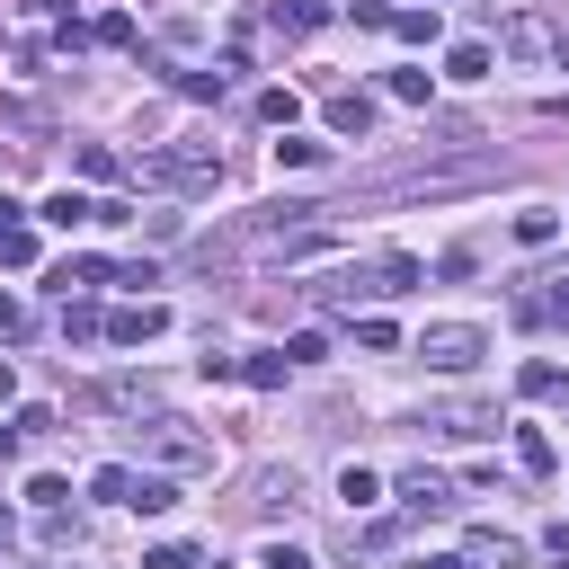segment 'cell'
I'll list each match as a JSON object with an SVG mask.
<instances>
[{
	"mask_svg": "<svg viewBox=\"0 0 569 569\" xmlns=\"http://www.w3.org/2000/svg\"><path fill=\"white\" fill-rule=\"evenodd\" d=\"M71 169H80V178H116V151H107V142H80Z\"/></svg>",
	"mask_w": 569,
	"mask_h": 569,
	"instance_id": "cell-23",
	"label": "cell"
},
{
	"mask_svg": "<svg viewBox=\"0 0 569 569\" xmlns=\"http://www.w3.org/2000/svg\"><path fill=\"white\" fill-rule=\"evenodd\" d=\"M329 18H338V0H284V9H276L284 36H311V27H329Z\"/></svg>",
	"mask_w": 569,
	"mask_h": 569,
	"instance_id": "cell-13",
	"label": "cell"
},
{
	"mask_svg": "<svg viewBox=\"0 0 569 569\" xmlns=\"http://www.w3.org/2000/svg\"><path fill=\"white\" fill-rule=\"evenodd\" d=\"M18 329H27V302H18V293H0V338H18Z\"/></svg>",
	"mask_w": 569,
	"mask_h": 569,
	"instance_id": "cell-33",
	"label": "cell"
},
{
	"mask_svg": "<svg viewBox=\"0 0 569 569\" xmlns=\"http://www.w3.org/2000/svg\"><path fill=\"white\" fill-rule=\"evenodd\" d=\"M0 267H36V231H27L18 213L0 222Z\"/></svg>",
	"mask_w": 569,
	"mask_h": 569,
	"instance_id": "cell-18",
	"label": "cell"
},
{
	"mask_svg": "<svg viewBox=\"0 0 569 569\" xmlns=\"http://www.w3.org/2000/svg\"><path fill=\"white\" fill-rule=\"evenodd\" d=\"M276 356H284V365H320V356H329V338H320V329H293Z\"/></svg>",
	"mask_w": 569,
	"mask_h": 569,
	"instance_id": "cell-21",
	"label": "cell"
},
{
	"mask_svg": "<svg viewBox=\"0 0 569 569\" xmlns=\"http://www.w3.org/2000/svg\"><path fill=\"white\" fill-rule=\"evenodd\" d=\"M462 569H525V542H516V533H498V525H471Z\"/></svg>",
	"mask_w": 569,
	"mask_h": 569,
	"instance_id": "cell-5",
	"label": "cell"
},
{
	"mask_svg": "<svg viewBox=\"0 0 569 569\" xmlns=\"http://www.w3.org/2000/svg\"><path fill=\"white\" fill-rule=\"evenodd\" d=\"M142 569H204L187 542H160V551H142Z\"/></svg>",
	"mask_w": 569,
	"mask_h": 569,
	"instance_id": "cell-29",
	"label": "cell"
},
{
	"mask_svg": "<svg viewBox=\"0 0 569 569\" xmlns=\"http://www.w3.org/2000/svg\"><path fill=\"white\" fill-rule=\"evenodd\" d=\"M516 462H525V471L542 480V471H551L560 453H551V436H542V427H516Z\"/></svg>",
	"mask_w": 569,
	"mask_h": 569,
	"instance_id": "cell-17",
	"label": "cell"
},
{
	"mask_svg": "<svg viewBox=\"0 0 569 569\" xmlns=\"http://www.w3.org/2000/svg\"><path fill=\"white\" fill-rule=\"evenodd\" d=\"M36 213H44V222H53V231H80V222H89V213H98V204H89V196H71V187H53V196H44V204H36Z\"/></svg>",
	"mask_w": 569,
	"mask_h": 569,
	"instance_id": "cell-10",
	"label": "cell"
},
{
	"mask_svg": "<svg viewBox=\"0 0 569 569\" xmlns=\"http://www.w3.org/2000/svg\"><path fill=\"white\" fill-rule=\"evenodd\" d=\"M338 498H347V516H365V507H382V480H373L365 462H347V471H338Z\"/></svg>",
	"mask_w": 569,
	"mask_h": 569,
	"instance_id": "cell-12",
	"label": "cell"
},
{
	"mask_svg": "<svg viewBox=\"0 0 569 569\" xmlns=\"http://www.w3.org/2000/svg\"><path fill=\"white\" fill-rule=\"evenodd\" d=\"M18 445H27V436H18V427H0V462H18Z\"/></svg>",
	"mask_w": 569,
	"mask_h": 569,
	"instance_id": "cell-34",
	"label": "cell"
},
{
	"mask_svg": "<svg viewBox=\"0 0 569 569\" xmlns=\"http://www.w3.org/2000/svg\"><path fill=\"white\" fill-rule=\"evenodd\" d=\"M89 44H133V18H124V9H107V18L89 27Z\"/></svg>",
	"mask_w": 569,
	"mask_h": 569,
	"instance_id": "cell-27",
	"label": "cell"
},
{
	"mask_svg": "<svg viewBox=\"0 0 569 569\" xmlns=\"http://www.w3.org/2000/svg\"><path fill=\"white\" fill-rule=\"evenodd\" d=\"M62 338H107V311L98 302H62Z\"/></svg>",
	"mask_w": 569,
	"mask_h": 569,
	"instance_id": "cell-19",
	"label": "cell"
},
{
	"mask_svg": "<svg viewBox=\"0 0 569 569\" xmlns=\"http://www.w3.org/2000/svg\"><path fill=\"white\" fill-rule=\"evenodd\" d=\"M142 178L151 187H178V196H204V187H222V151L213 142H160L142 160Z\"/></svg>",
	"mask_w": 569,
	"mask_h": 569,
	"instance_id": "cell-1",
	"label": "cell"
},
{
	"mask_svg": "<svg viewBox=\"0 0 569 569\" xmlns=\"http://www.w3.org/2000/svg\"><path fill=\"white\" fill-rule=\"evenodd\" d=\"M284 373H293V365H284V356H249V365H240V382H249V391H276V382H284Z\"/></svg>",
	"mask_w": 569,
	"mask_h": 569,
	"instance_id": "cell-22",
	"label": "cell"
},
{
	"mask_svg": "<svg viewBox=\"0 0 569 569\" xmlns=\"http://www.w3.org/2000/svg\"><path fill=\"white\" fill-rule=\"evenodd\" d=\"M391 498H400L409 516H445V507H453V480H445V471H427V462H409V471L391 480Z\"/></svg>",
	"mask_w": 569,
	"mask_h": 569,
	"instance_id": "cell-4",
	"label": "cell"
},
{
	"mask_svg": "<svg viewBox=\"0 0 569 569\" xmlns=\"http://www.w3.org/2000/svg\"><path fill=\"white\" fill-rule=\"evenodd\" d=\"M551 44H560V36H551L542 18H516V27H507V53H516V62H542Z\"/></svg>",
	"mask_w": 569,
	"mask_h": 569,
	"instance_id": "cell-9",
	"label": "cell"
},
{
	"mask_svg": "<svg viewBox=\"0 0 569 569\" xmlns=\"http://www.w3.org/2000/svg\"><path fill=\"white\" fill-rule=\"evenodd\" d=\"M516 382H525V391H533V400H551V382H560V365H542V356H533V365H525V373H516Z\"/></svg>",
	"mask_w": 569,
	"mask_h": 569,
	"instance_id": "cell-32",
	"label": "cell"
},
{
	"mask_svg": "<svg viewBox=\"0 0 569 569\" xmlns=\"http://www.w3.org/2000/svg\"><path fill=\"white\" fill-rule=\"evenodd\" d=\"M445 80H489V44H480V36L453 44V53H445Z\"/></svg>",
	"mask_w": 569,
	"mask_h": 569,
	"instance_id": "cell-15",
	"label": "cell"
},
{
	"mask_svg": "<svg viewBox=\"0 0 569 569\" xmlns=\"http://www.w3.org/2000/svg\"><path fill=\"white\" fill-rule=\"evenodd\" d=\"M382 89H391V98H409V107H427V71H391Z\"/></svg>",
	"mask_w": 569,
	"mask_h": 569,
	"instance_id": "cell-31",
	"label": "cell"
},
{
	"mask_svg": "<svg viewBox=\"0 0 569 569\" xmlns=\"http://www.w3.org/2000/svg\"><path fill=\"white\" fill-rule=\"evenodd\" d=\"M142 453H151V471H169V480L213 471V436H196L187 418H151V427H142Z\"/></svg>",
	"mask_w": 569,
	"mask_h": 569,
	"instance_id": "cell-2",
	"label": "cell"
},
{
	"mask_svg": "<svg viewBox=\"0 0 569 569\" xmlns=\"http://www.w3.org/2000/svg\"><path fill=\"white\" fill-rule=\"evenodd\" d=\"M418 356H427L436 373H471V365L489 356V338H480L471 320H436V329H418Z\"/></svg>",
	"mask_w": 569,
	"mask_h": 569,
	"instance_id": "cell-3",
	"label": "cell"
},
{
	"mask_svg": "<svg viewBox=\"0 0 569 569\" xmlns=\"http://www.w3.org/2000/svg\"><path fill=\"white\" fill-rule=\"evenodd\" d=\"M329 133L365 142V133H373V98H365V89H329Z\"/></svg>",
	"mask_w": 569,
	"mask_h": 569,
	"instance_id": "cell-7",
	"label": "cell"
},
{
	"mask_svg": "<svg viewBox=\"0 0 569 569\" xmlns=\"http://www.w3.org/2000/svg\"><path fill=\"white\" fill-rule=\"evenodd\" d=\"M89 498H116V507H124V498H133V471H124V462H98V471H89Z\"/></svg>",
	"mask_w": 569,
	"mask_h": 569,
	"instance_id": "cell-20",
	"label": "cell"
},
{
	"mask_svg": "<svg viewBox=\"0 0 569 569\" xmlns=\"http://www.w3.org/2000/svg\"><path fill=\"white\" fill-rule=\"evenodd\" d=\"M124 507H133V516H169V507H178V480H169V471H133V498H124Z\"/></svg>",
	"mask_w": 569,
	"mask_h": 569,
	"instance_id": "cell-8",
	"label": "cell"
},
{
	"mask_svg": "<svg viewBox=\"0 0 569 569\" xmlns=\"http://www.w3.org/2000/svg\"><path fill=\"white\" fill-rule=\"evenodd\" d=\"M258 116H267V124H293V116H302V98H293V89H267V98H258Z\"/></svg>",
	"mask_w": 569,
	"mask_h": 569,
	"instance_id": "cell-28",
	"label": "cell"
},
{
	"mask_svg": "<svg viewBox=\"0 0 569 569\" xmlns=\"http://www.w3.org/2000/svg\"><path fill=\"white\" fill-rule=\"evenodd\" d=\"M391 36H400V44H436L445 18H436V9H391Z\"/></svg>",
	"mask_w": 569,
	"mask_h": 569,
	"instance_id": "cell-14",
	"label": "cell"
},
{
	"mask_svg": "<svg viewBox=\"0 0 569 569\" xmlns=\"http://www.w3.org/2000/svg\"><path fill=\"white\" fill-rule=\"evenodd\" d=\"M329 160V142H311V133H284L276 142V169H320Z\"/></svg>",
	"mask_w": 569,
	"mask_h": 569,
	"instance_id": "cell-16",
	"label": "cell"
},
{
	"mask_svg": "<svg viewBox=\"0 0 569 569\" xmlns=\"http://www.w3.org/2000/svg\"><path fill=\"white\" fill-rule=\"evenodd\" d=\"M409 284H418V258L391 249V258H382V293H409Z\"/></svg>",
	"mask_w": 569,
	"mask_h": 569,
	"instance_id": "cell-24",
	"label": "cell"
},
{
	"mask_svg": "<svg viewBox=\"0 0 569 569\" xmlns=\"http://www.w3.org/2000/svg\"><path fill=\"white\" fill-rule=\"evenodd\" d=\"M27 498H36L44 516H62V507H71V480H53V471H44V480H27Z\"/></svg>",
	"mask_w": 569,
	"mask_h": 569,
	"instance_id": "cell-26",
	"label": "cell"
},
{
	"mask_svg": "<svg viewBox=\"0 0 569 569\" xmlns=\"http://www.w3.org/2000/svg\"><path fill=\"white\" fill-rule=\"evenodd\" d=\"M160 329H169L160 302H124V311H107V338H116V347H142V338H160Z\"/></svg>",
	"mask_w": 569,
	"mask_h": 569,
	"instance_id": "cell-6",
	"label": "cell"
},
{
	"mask_svg": "<svg viewBox=\"0 0 569 569\" xmlns=\"http://www.w3.org/2000/svg\"><path fill=\"white\" fill-rule=\"evenodd\" d=\"M356 347H373V356H391V347H400V329H391V320H373V311H365V320H356Z\"/></svg>",
	"mask_w": 569,
	"mask_h": 569,
	"instance_id": "cell-25",
	"label": "cell"
},
{
	"mask_svg": "<svg viewBox=\"0 0 569 569\" xmlns=\"http://www.w3.org/2000/svg\"><path fill=\"white\" fill-rule=\"evenodd\" d=\"M551 240H560V213L551 204H525L516 213V249H551Z\"/></svg>",
	"mask_w": 569,
	"mask_h": 569,
	"instance_id": "cell-11",
	"label": "cell"
},
{
	"mask_svg": "<svg viewBox=\"0 0 569 569\" xmlns=\"http://www.w3.org/2000/svg\"><path fill=\"white\" fill-rule=\"evenodd\" d=\"M551 400H560V409H569V373H560V382H551Z\"/></svg>",
	"mask_w": 569,
	"mask_h": 569,
	"instance_id": "cell-36",
	"label": "cell"
},
{
	"mask_svg": "<svg viewBox=\"0 0 569 569\" xmlns=\"http://www.w3.org/2000/svg\"><path fill=\"white\" fill-rule=\"evenodd\" d=\"M9 391H18V373H9V356H0V400H9Z\"/></svg>",
	"mask_w": 569,
	"mask_h": 569,
	"instance_id": "cell-35",
	"label": "cell"
},
{
	"mask_svg": "<svg viewBox=\"0 0 569 569\" xmlns=\"http://www.w3.org/2000/svg\"><path fill=\"white\" fill-rule=\"evenodd\" d=\"M258 569H320V560H311L302 542H267V560H258Z\"/></svg>",
	"mask_w": 569,
	"mask_h": 569,
	"instance_id": "cell-30",
	"label": "cell"
}]
</instances>
